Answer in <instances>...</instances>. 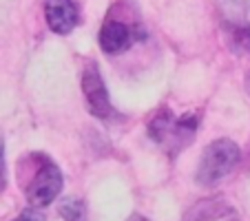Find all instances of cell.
<instances>
[{
	"instance_id": "7",
	"label": "cell",
	"mask_w": 250,
	"mask_h": 221,
	"mask_svg": "<svg viewBox=\"0 0 250 221\" xmlns=\"http://www.w3.org/2000/svg\"><path fill=\"white\" fill-rule=\"evenodd\" d=\"M44 18L51 31L56 33H69L76 29L80 20V9L76 0H47L44 2Z\"/></svg>"
},
{
	"instance_id": "4",
	"label": "cell",
	"mask_w": 250,
	"mask_h": 221,
	"mask_svg": "<svg viewBox=\"0 0 250 221\" xmlns=\"http://www.w3.org/2000/svg\"><path fill=\"white\" fill-rule=\"evenodd\" d=\"M62 173L51 160L42 157V166L38 168V173L33 175L31 183L27 186V201L36 208L49 206L53 199L60 195L62 190Z\"/></svg>"
},
{
	"instance_id": "8",
	"label": "cell",
	"mask_w": 250,
	"mask_h": 221,
	"mask_svg": "<svg viewBox=\"0 0 250 221\" xmlns=\"http://www.w3.org/2000/svg\"><path fill=\"white\" fill-rule=\"evenodd\" d=\"M226 215H232V208L226 206L224 201H215V199H206V201H199L197 206H193L186 212L184 221H215L222 219Z\"/></svg>"
},
{
	"instance_id": "9",
	"label": "cell",
	"mask_w": 250,
	"mask_h": 221,
	"mask_svg": "<svg viewBox=\"0 0 250 221\" xmlns=\"http://www.w3.org/2000/svg\"><path fill=\"white\" fill-rule=\"evenodd\" d=\"M60 217L64 221H86V206L80 199H66L60 206Z\"/></svg>"
},
{
	"instance_id": "14",
	"label": "cell",
	"mask_w": 250,
	"mask_h": 221,
	"mask_svg": "<svg viewBox=\"0 0 250 221\" xmlns=\"http://www.w3.org/2000/svg\"><path fill=\"white\" fill-rule=\"evenodd\" d=\"M230 221H232V219H230Z\"/></svg>"
},
{
	"instance_id": "1",
	"label": "cell",
	"mask_w": 250,
	"mask_h": 221,
	"mask_svg": "<svg viewBox=\"0 0 250 221\" xmlns=\"http://www.w3.org/2000/svg\"><path fill=\"white\" fill-rule=\"evenodd\" d=\"M199 122L202 118L197 113H186L182 118H175L168 108H162L148 124V135L153 141L166 146L170 153H182V148L193 141Z\"/></svg>"
},
{
	"instance_id": "10",
	"label": "cell",
	"mask_w": 250,
	"mask_h": 221,
	"mask_svg": "<svg viewBox=\"0 0 250 221\" xmlns=\"http://www.w3.org/2000/svg\"><path fill=\"white\" fill-rule=\"evenodd\" d=\"M7 186V177H5V140L0 135V190Z\"/></svg>"
},
{
	"instance_id": "11",
	"label": "cell",
	"mask_w": 250,
	"mask_h": 221,
	"mask_svg": "<svg viewBox=\"0 0 250 221\" xmlns=\"http://www.w3.org/2000/svg\"><path fill=\"white\" fill-rule=\"evenodd\" d=\"M14 221H44V215L38 210H24L22 215H18Z\"/></svg>"
},
{
	"instance_id": "13",
	"label": "cell",
	"mask_w": 250,
	"mask_h": 221,
	"mask_svg": "<svg viewBox=\"0 0 250 221\" xmlns=\"http://www.w3.org/2000/svg\"><path fill=\"white\" fill-rule=\"evenodd\" d=\"M246 91H248V95H250V73L246 76Z\"/></svg>"
},
{
	"instance_id": "12",
	"label": "cell",
	"mask_w": 250,
	"mask_h": 221,
	"mask_svg": "<svg viewBox=\"0 0 250 221\" xmlns=\"http://www.w3.org/2000/svg\"><path fill=\"white\" fill-rule=\"evenodd\" d=\"M128 221H148V219H144V217H140V215H133Z\"/></svg>"
},
{
	"instance_id": "6",
	"label": "cell",
	"mask_w": 250,
	"mask_h": 221,
	"mask_svg": "<svg viewBox=\"0 0 250 221\" xmlns=\"http://www.w3.org/2000/svg\"><path fill=\"white\" fill-rule=\"evenodd\" d=\"M82 91L86 98V106L89 111L100 120H111L115 115L113 106L109 100V91L104 86V80L100 76V69L95 64H89L82 76Z\"/></svg>"
},
{
	"instance_id": "2",
	"label": "cell",
	"mask_w": 250,
	"mask_h": 221,
	"mask_svg": "<svg viewBox=\"0 0 250 221\" xmlns=\"http://www.w3.org/2000/svg\"><path fill=\"white\" fill-rule=\"evenodd\" d=\"M241 160L239 146L232 140H215L204 148L197 166V183L212 186L219 179L228 177Z\"/></svg>"
},
{
	"instance_id": "5",
	"label": "cell",
	"mask_w": 250,
	"mask_h": 221,
	"mask_svg": "<svg viewBox=\"0 0 250 221\" xmlns=\"http://www.w3.org/2000/svg\"><path fill=\"white\" fill-rule=\"evenodd\" d=\"M146 36L142 24H131L124 22L120 18H106L100 29V47L104 53L118 56V53L126 51L135 40H142Z\"/></svg>"
},
{
	"instance_id": "3",
	"label": "cell",
	"mask_w": 250,
	"mask_h": 221,
	"mask_svg": "<svg viewBox=\"0 0 250 221\" xmlns=\"http://www.w3.org/2000/svg\"><path fill=\"white\" fill-rule=\"evenodd\" d=\"M224 27L230 31V47L250 53V9L246 0H219Z\"/></svg>"
}]
</instances>
